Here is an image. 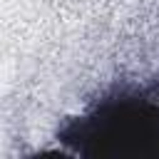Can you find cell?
I'll return each instance as SVG.
<instances>
[{
  "instance_id": "obj_1",
  "label": "cell",
  "mask_w": 159,
  "mask_h": 159,
  "mask_svg": "<svg viewBox=\"0 0 159 159\" xmlns=\"http://www.w3.org/2000/svg\"><path fill=\"white\" fill-rule=\"evenodd\" d=\"M60 139L84 157L159 154V84L99 102L87 114L70 119Z\"/></svg>"
}]
</instances>
